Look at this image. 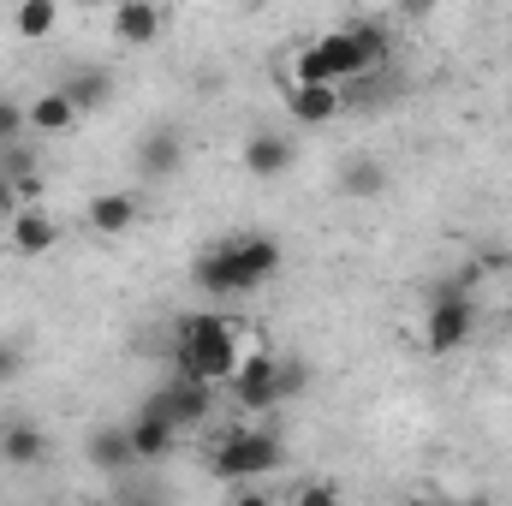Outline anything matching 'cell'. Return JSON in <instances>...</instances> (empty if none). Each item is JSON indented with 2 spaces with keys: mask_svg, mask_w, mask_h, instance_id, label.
<instances>
[{
  "mask_svg": "<svg viewBox=\"0 0 512 506\" xmlns=\"http://www.w3.org/2000/svg\"><path fill=\"white\" fill-rule=\"evenodd\" d=\"M280 274V239L274 233H233L191 262V286L203 298H245Z\"/></svg>",
  "mask_w": 512,
  "mask_h": 506,
  "instance_id": "6da1fadb",
  "label": "cell"
},
{
  "mask_svg": "<svg viewBox=\"0 0 512 506\" xmlns=\"http://www.w3.org/2000/svg\"><path fill=\"white\" fill-rule=\"evenodd\" d=\"M239 334H233V322L227 316H215V310H197V316H185L179 322V340H173V370L179 376H197V381H233L239 370Z\"/></svg>",
  "mask_w": 512,
  "mask_h": 506,
  "instance_id": "7a4b0ae2",
  "label": "cell"
},
{
  "mask_svg": "<svg viewBox=\"0 0 512 506\" xmlns=\"http://www.w3.org/2000/svg\"><path fill=\"white\" fill-rule=\"evenodd\" d=\"M280 465H286V447H280V435H268V429H233V435H221L215 453H209V471H215L221 483H256V477H274Z\"/></svg>",
  "mask_w": 512,
  "mask_h": 506,
  "instance_id": "3957f363",
  "label": "cell"
},
{
  "mask_svg": "<svg viewBox=\"0 0 512 506\" xmlns=\"http://www.w3.org/2000/svg\"><path fill=\"white\" fill-rule=\"evenodd\" d=\"M322 54H328V72H334V84L370 78V72L387 60V30H382V24H370V18H358V24H340V30H328V36H322Z\"/></svg>",
  "mask_w": 512,
  "mask_h": 506,
  "instance_id": "277c9868",
  "label": "cell"
},
{
  "mask_svg": "<svg viewBox=\"0 0 512 506\" xmlns=\"http://www.w3.org/2000/svg\"><path fill=\"white\" fill-rule=\"evenodd\" d=\"M471 328H477L471 292H465V286H441V292L429 298V310H423V346H429V358L459 352V346L471 340Z\"/></svg>",
  "mask_w": 512,
  "mask_h": 506,
  "instance_id": "5b68a950",
  "label": "cell"
},
{
  "mask_svg": "<svg viewBox=\"0 0 512 506\" xmlns=\"http://www.w3.org/2000/svg\"><path fill=\"white\" fill-rule=\"evenodd\" d=\"M143 411H161L167 423L197 429V423L215 411V381H197V376H179V370H173V381H161V387L143 399Z\"/></svg>",
  "mask_w": 512,
  "mask_h": 506,
  "instance_id": "8992f818",
  "label": "cell"
},
{
  "mask_svg": "<svg viewBox=\"0 0 512 506\" xmlns=\"http://www.w3.org/2000/svg\"><path fill=\"white\" fill-rule=\"evenodd\" d=\"M227 387H233L239 411H274V405H280V358H274V352H262V346L245 352Z\"/></svg>",
  "mask_w": 512,
  "mask_h": 506,
  "instance_id": "52a82bcc",
  "label": "cell"
},
{
  "mask_svg": "<svg viewBox=\"0 0 512 506\" xmlns=\"http://www.w3.org/2000/svg\"><path fill=\"white\" fill-rule=\"evenodd\" d=\"M179 167H185V131L173 120H155L137 137V173L149 185H167V179H179Z\"/></svg>",
  "mask_w": 512,
  "mask_h": 506,
  "instance_id": "ba28073f",
  "label": "cell"
},
{
  "mask_svg": "<svg viewBox=\"0 0 512 506\" xmlns=\"http://www.w3.org/2000/svg\"><path fill=\"white\" fill-rule=\"evenodd\" d=\"M161 30H167L161 0H114V36H120L126 48H149V42H161Z\"/></svg>",
  "mask_w": 512,
  "mask_h": 506,
  "instance_id": "9c48e42d",
  "label": "cell"
},
{
  "mask_svg": "<svg viewBox=\"0 0 512 506\" xmlns=\"http://www.w3.org/2000/svg\"><path fill=\"white\" fill-rule=\"evenodd\" d=\"M126 429H131V453H137V465H161V459L173 453V441H179V423H167L161 411H137Z\"/></svg>",
  "mask_w": 512,
  "mask_h": 506,
  "instance_id": "30bf717a",
  "label": "cell"
},
{
  "mask_svg": "<svg viewBox=\"0 0 512 506\" xmlns=\"http://www.w3.org/2000/svg\"><path fill=\"white\" fill-rule=\"evenodd\" d=\"M84 221H90V233L120 239V233L137 227V197H131V191H96V197L84 203Z\"/></svg>",
  "mask_w": 512,
  "mask_h": 506,
  "instance_id": "8fae6325",
  "label": "cell"
},
{
  "mask_svg": "<svg viewBox=\"0 0 512 506\" xmlns=\"http://www.w3.org/2000/svg\"><path fill=\"white\" fill-rule=\"evenodd\" d=\"M0 459L18 465V471H36V465H48V435H42L30 417H12V423L0 429Z\"/></svg>",
  "mask_w": 512,
  "mask_h": 506,
  "instance_id": "7c38bea8",
  "label": "cell"
},
{
  "mask_svg": "<svg viewBox=\"0 0 512 506\" xmlns=\"http://www.w3.org/2000/svg\"><path fill=\"white\" fill-rule=\"evenodd\" d=\"M60 245V221L48 209H12V251L18 256H48Z\"/></svg>",
  "mask_w": 512,
  "mask_h": 506,
  "instance_id": "4fadbf2b",
  "label": "cell"
},
{
  "mask_svg": "<svg viewBox=\"0 0 512 506\" xmlns=\"http://www.w3.org/2000/svg\"><path fill=\"white\" fill-rule=\"evenodd\" d=\"M286 114L298 126H328L340 114V84H292L286 90Z\"/></svg>",
  "mask_w": 512,
  "mask_h": 506,
  "instance_id": "5bb4252c",
  "label": "cell"
},
{
  "mask_svg": "<svg viewBox=\"0 0 512 506\" xmlns=\"http://www.w3.org/2000/svg\"><path fill=\"white\" fill-rule=\"evenodd\" d=\"M84 459H90L96 471H126V465H137V453H131V429L126 423H96L90 441H84Z\"/></svg>",
  "mask_w": 512,
  "mask_h": 506,
  "instance_id": "9a60e30c",
  "label": "cell"
},
{
  "mask_svg": "<svg viewBox=\"0 0 512 506\" xmlns=\"http://www.w3.org/2000/svg\"><path fill=\"white\" fill-rule=\"evenodd\" d=\"M245 173H251V179H286V173H292V137L256 131L251 143H245Z\"/></svg>",
  "mask_w": 512,
  "mask_h": 506,
  "instance_id": "2e32d148",
  "label": "cell"
},
{
  "mask_svg": "<svg viewBox=\"0 0 512 506\" xmlns=\"http://www.w3.org/2000/svg\"><path fill=\"white\" fill-rule=\"evenodd\" d=\"M24 120H30V131H42V137H66V131H78V102L66 96V90H42L30 108H24Z\"/></svg>",
  "mask_w": 512,
  "mask_h": 506,
  "instance_id": "e0dca14e",
  "label": "cell"
},
{
  "mask_svg": "<svg viewBox=\"0 0 512 506\" xmlns=\"http://www.w3.org/2000/svg\"><path fill=\"white\" fill-rule=\"evenodd\" d=\"M72 102H78V114H96L108 96H114V78L102 72V66H78V72H66V84H60Z\"/></svg>",
  "mask_w": 512,
  "mask_h": 506,
  "instance_id": "ac0fdd59",
  "label": "cell"
},
{
  "mask_svg": "<svg viewBox=\"0 0 512 506\" xmlns=\"http://www.w3.org/2000/svg\"><path fill=\"white\" fill-rule=\"evenodd\" d=\"M54 24H60V0H18V6H12V30H18V42H48Z\"/></svg>",
  "mask_w": 512,
  "mask_h": 506,
  "instance_id": "d6986e66",
  "label": "cell"
},
{
  "mask_svg": "<svg viewBox=\"0 0 512 506\" xmlns=\"http://www.w3.org/2000/svg\"><path fill=\"white\" fill-rule=\"evenodd\" d=\"M340 191H346V197H382V191H387L382 161H370V155H352V161L340 167Z\"/></svg>",
  "mask_w": 512,
  "mask_h": 506,
  "instance_id": "ffe728a7",
  "label": "cell"
},
{
  "mask_svg": "<svg viewBox=\"0 0 512 506\" xmlns=\"http://www.w3.org/2000/svg\"><path fill=\"white\" fill-rule=\"evenodd\" d=\"M292 84H334V72H328V54H322V42L298 48V60H292Z\"/></svg>",
  "mask_w": 512,
  "mask_h": 506,
  "instance_id": "44dd1931",
  "label": "cell"
},
{
  "mask_svg": "<svg viewBox=\"0 0 512 506\" xmlns=\"http://www.w3.org/2000/svg\"><path fill=\"white\" fill-rule=\"evenodd\" d=\"M304 387H310V364L304 358H280V399H292Z\"/></svg>",
  "mask_w": 512,
  "mask_h": 506,
  "instance_id": "7402d4cb",
  "label": "cell"
},
{
  "mask_svg": "<svg viewBox=\"0 0 512 506\" xmlns=\"http://www.w3.org/2000/svg\"><path fill=\"white\" fill-rule=\"evenodd\" d=\"M30 126V120H24V108H18V102H12V96H0V149H6V143H18V131Z\"/></svg>",
  "mask_w": 512,
  "mask_h": 506,
  "instance_id": "603a6c76",
  "label": "cell"
},
{
  "mask_svg": "<svg viewBox=\"0 0 512 506\" xmlns=\"http://www.w3.org/2000/svg\"><path fill=\"white\" fill-rule=\"evenodd\" d=\"M18 370H24V352L18 346H0V381H12Z\"/></svg>",
  "mask_w": 512,
  "mask_h": 506,
  "instance_id": "cb8c5ba5",
  "label": "cell"
},
{
  "mask_svg": "<svg viewBox=\"0 0 512 506\" xmlns=\"http://www.w3.org/2000/svg\"><path fill=\"white\" fill-rule=\"evenodd\" d=\"M334 495H340L334 483H310V489H298V501L304 506H322V501H334Z\"/></svg>",
  "mask_w": 512,
  "mask_h": 506,
  "instance_id": "d4e9b609",
  "label": "cell"
},
{
  "mask_svg": "<svg viewBox=\"0 0 512 506\" xmlns=\"http://www.w3.org/2000/svg\"><path fill=\"white\" fill-rule=\"evenodd\" d=\"M12 209H18V185L0 173V221H12Z\"/></svg>",
  "mask_w": 512,
  "mask_h": 506,
  "instance_id": "484cf974",
  "label": "cell"
},
{
  "mask_svg": "<svg viewBox=\"0 0 512 506\" xmlns=\"http://www.w3.org/2000/svg\"><path fill=\"white\" fill-rule=\"evenodd\" d=\"M78 6H114V0H78Z\"/></svg>",
  "mask_w": 512,
  "mask_h": 506,
  "instance_id": "4316f807",
  "label": "cell"
}]
</instances>
